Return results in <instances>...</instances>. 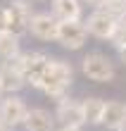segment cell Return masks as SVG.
Here are the masks:
<instances>
[{"label": "cell", "mask_w": 126, "mask_h": 131, "mask_svg": "<svg viewBox=\"0 0 126 131\" xmlns=\"http://www.w3.org/2000/svg\"><path fill=\"white\" fill-rule=\"evenodd\" d=\"M72 67L67 62H62V60H48V67H45V72L41 76V83H38V88L45 91L50 98H64V93L69 91L72 86Z\"/></svg>", "instance_id": "1"}, {"label": "cell", "mask_w": 126, "mask_h": 131, "mask_svg": "<svg viewBox=\"0 0 126 131\" xmlns=\"http://www.w3.org/2000/svg\"><path fill=\"white\" fill-rule=\"evenodd\" d=\"M83 74L88 76L90 81H98V83H107L114 79V64L112 60L102 52H88L83 57Z\"/></svg>", "instance_id": "2"}, {"label": "cell", "mask_w": 126, "mask_h": 131, "mask_svg": "<svg viewBox=\"0 0 126 131\" xmlns=\"http://www.w3.org/2000/svg\"><path fill=\"white\" fill-rule=\"evenodd\" d=\"M33 17V10H31V3L29 0H14V3L7 7V26L5 31H10L14 36H21L29 31V21Z\"/></svg>", "instance_id": "3"}, {"label": "cell", "mask_w": 126, "mask_h": 131, "mask_svg": "<svg viewBox=\"0 0 126 131\" xmlns=\"http://www.w3.org/2000/svg\"><path fill=\"white\" fill-rule=\"evenodd\" d=\"M86 26L81 21H60L57 26V43H62L67 50H78L86 43Z\"/></svg>", "instance_id": "4"}, {"label": "cell", "mask_w": 126, "mask_h": 131, "mask_svg": "<svg viewBox=\"0 0 126 131\" xmlns=\"http://www.w3.org/2000/svg\"><path fill=\"white\" fill-rule=\"evenodd\" d=\"M55 119H57L62 126H67V129H76V131L86 124V119H83V110H81V103H76V100H69V98H62V100H60L57 112H55Z\"/></svg>", "instance_id": "5"}, {"label": "cell", "mask_w": 126, "mask_h": 131, "mask_svg": "<svg viewBox=\"0 0 126 131\" xmlns=\"http://www.w3.org/2000/svg\"><path fill=\"white\" fill-rule=\"evenodd\" d=\"M57 26H60V21L50 12H38L29 21V31L41 41H57Z\"/></svg>", "instance_id": "6"}, {"label": "cell", "mask_w": 126, "mask_h": 131, "mask_svg": "<svg viewBox=\"0 0 126 131\" xmlns=\"http://www.w3.org/2000/svg\"><path fill=\"white\" fill-rule=\"evenodd\" d=\"M26 105H24V100H19V98H5V100H0V119L5 122L7 126H17V124H24V119H26Z\"/></svg>", "instance_id": "7"}, {"label": "cell", "mask_w": 126, "mask_h": 131, "mask_svg": "<svg viewBox=\"0 0 126 131\" xmlns=\"http://www.w3.org/2000/svg\"><path fill=\"white\" fill-rule=\"evenodd\" d=\"M114 24H117L114 17L105 14L102 10H95L88 19H86L83 26H86V31H88L90 36H95V38H109L112 31H114Z\"/></svg>", "instance_id": "8"}, {"label": "cell", "mask_w": 126, "mask_h": 131, "mask_svg": "<svg viewBox=\"0 0 126 131\" xmlns=\"http://www.w3.org/2000/svg\"><path fill=\"white\" fill-rule=\"evenodd\" d=\"M52 14L57 21H81V3L78 0H52Z\"/></svg>", "instance_id": "9"}, {"label": "cell", "mask_w": 126, "mask_h": 131, "mask_svg": "<svg viewBox=\"0 0 126 131\" xmlns=\"http://www.w3.org/2000/svg\"><path fill=\"white\" fill-rule=\"evenodd\" d=\"M0 86H3V91H7V93H17V91H21L26 86V79L10 62H5L0 67Z\"/></svg>", "instance_id": "10"}, {"label": "cell", "mask_w": 126, "mask_h": 131, "mask_svg": "<svg viewBox=\"0 0 126 131\" xmlns=\"http://www.w3.org/2000/svg\"><path fill=\"white\" fill-rule=\"evenodd\" d=\"M26 131H55V119L48 110H31L24 119Z\"/></svg>", "instance_id": "11"}, {"label": "cell", "mask_w": 126, "mask_h": 131, "mask_svg": "<svg viewBox=\"0 0 126 131\" xmlns=\"http://www.w3.org/2000/svg\"><path fill=\"white\" fill-rule=\"evenodd\" d=\"M83 110V119L88 124H102V112H105V100L100 98H86L81 103Z\"/></svg>", "instance_id": "12"}, {"label": "cell", "mask_w": 126, "mask_h": 131, "mask_svg": "<svg viewBox=\"0 0 126 131\" xmlns=\"http://www.w3.org/2000/svg\"><path fill=\"white\" fill-rule=\"evenodd\" d=\"M102 124L107 129H119L124 126V105L121 103H105V112H102Z\"/></svg>", "instance_id": "13"}, {"label": "cell", "mask_w": 126, "mask_h": 131, "mask_svg": "<svg viewBox=\"0 0 126 131\" xmlns=\"http://www.w3.org/2000/svg\"><path fill=\"white\" fill-rule=\"evenodd\" d=\"M19 55V38L10 31H0V60L10 62Z\"/></svg>", "instance_id": "14"}, {"label": "cell", "mask_w": 126, "mask_h": 131, "mask_svg": "<svg viewBox=\"0 0 126 131\" xmlns=\"http://www.w3.org/2000/svg\"><path fill=\"white\" fill-rule=\"evenodd\" d=\"M98 10H102L105 14H109V17H114L119 21L121 17H126V0H102V5Z\"/></svg>", "instance_id": "15"}, {"label": "cell", "mask_w": 126, "mask_h": 131, "mask_svg": "<svg viewBox=\"0 0 126 131\" xmlns=\"http://www.w3.org/2000/svg\"><path fill=\"white\" fill-rule=\"evenodd\" d=\"M109 43H112L117 50H124L126 48V21L119 19L114 24V31H112V36H109Z\"/></svg>", "instance_id": "16"}, {"label": "cell", "mask_w": 126, "mask_h": 131, "mask_svg": "<svg viewBox=\"0 0 126 131\" xmlns=\"http://www.w3.org/2000/svg\"><path fill=\"white\" fill-rule=\"evenodd\" d=\"M7 26V7H0V31H5Z\"/></svg>", "instance_id": "17"}, {"label": "cell", "mask_w": 126, "mask_h": 131, "mask_svg": "<svg viewBox=\"0 0 126 131\" xmlns=\"http://www.w3.org/2000/svg\"><path fill=\"white\" fill-rule=\"evenodd\" d=\"M0 131H12V126H7L3 119H0Z\"/></svg>", "instance_id": "18"}, {"label": "cell", "mask_w": 126, "mask_h": 131, "mask_svg": "<svg viewBox=\"0 0 126 131\" xmlns=\"http://www.w3.org/2000/svg\"><path fill=\"white\" fill-rule=\"evenodd\" d=\"M86 3H90L93 7H100V5H102V0H86Z\"/></svg>", "instance_id": "19"}, {"label": "cell", "mask_w": 126, "mask_h": 131, "mask_svg": "<svg viewBox=\"0 0 126 131\" xmlns=\"http://www.w3.org/2000/svg\"><path fill=\"white\" fill-rule=\"evenodd\" d=\"M119 57H121V62L126 64V48H124V50H119Z\"/></svg>", "instance_id": "20"}, {"label": "cell", "mask_w": 126, "mask_h": 131, "mask_svg": "<svg viewBox=\"0 0 126 131\" xmlns=\"http://www.w3.org/2000/svg\"><path fill=\"white\" fill-rule=\"evenodd\" d=\"M60 131H76V129H67V126H62V129H60Z\"/></svg>", "instance_id": "21"}, {"label": "cell", "mask_w": 126, "mask_h": 131, "mask_svg": "<svg viewBox=\"0 0 126 131\" xmlns=\"http://www.w3.org/2000/svg\"><path fill=\"white\" fill-rule=\"evenodd\" d=\"M124 126H126V105H124Z\"/></svg>", "instance_id": "22"}, {"label": "cell", "mask_w": 126, "mask_h": 131, "mask_svg": "<svg viewBox=\"0 0 126 131\" xmlns=\"http://www.w3.org/2000/svg\"><path fill=\"white\" fill-rule=\"evenodd\" d=\"M117 131H126V126H119V129H117Z\"/></svg>", "instance_id": "23"}, {"label": "cell", "mask_w": 126, "mask_h": 131, "mask_svg": "<svg viewBox=\"0 0 126 131\" xmlns=\"http://www.w3.org/2000/svg\"><path fill=\"white\" fill-rule=\"evenodd\" d=\"M0 95H3V86H0Z\"/></svg>", "instance_id": "24"}]
</instances>
